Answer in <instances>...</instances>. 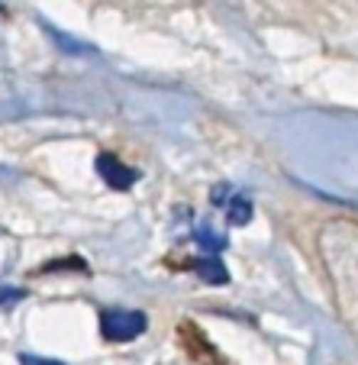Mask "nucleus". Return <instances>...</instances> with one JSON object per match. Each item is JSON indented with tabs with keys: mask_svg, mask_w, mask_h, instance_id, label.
<instances>
[{
	"mask_svg": "<svg viewBox=\"0 0 358 365\" xmlns=\"http://www.w3.org/2000/svg\"><path fill=\"white\" fill-rule=\"evenodd\" d=\"M23 301V288H14V284H4L0 282V310L14 307V304Z\"/></svg>",
	"mask_w": 358,
	"mask_h": 365,
	"instance_id": "5",
	"label": "nucleus"
},
{
	"mask_svg": "<svg viewBox=\"0 0 358 365\" xmlns=\"http://www.w3.org/2000/svg\"><path fill=\"white\" fill-rule=\"evenodd\" d=\"M97 172H100V178H104L107 185L120 187V191H126V187L136 181V172H132L130 165H123L117 155H100V159H97Z\"/></svg>",
	"mask_w": 358,
	"mask_h": 365,
	"instance_id": "3",
	"label": "nucleus"
},
{
	"mask_svg": "<svg viewBox=\"0 0 358 365\" xmlns=\"http://www.w3.org/2000/svg\"><path fill=\"white\" fill-rule=\"evenodd\" d=\"M194 269H197V275L204 278V282H214V284L216 282H226V269H223L216 259H200Z\"/></svg>",
	"mask_w": 358,
	"mask_h": 365,
	"instance_id": "4",
	"label": "nucleus"
},
{
	"mask_svg": "<svg viewBox=\"0 0 358 365\" xmlns=\"http://www.w3.org/2000/svg\"><path fill=\"white\" fill-rule=\"evenodd\" d=\"M214 204L226 207V214H229V220H233V223H248V220H252V200H248L246 194L229 191L226 185L214 187Z\"/></svg>",
	"mask_w": 358,
	"mask_h": 365,
	"instance_id": "2",
	"label": "nucleus"
},
{
	"mask_svg": "<svg viewBox=\"0 0 358 365\" xmlns=\"http://www.w3.org/2000/svg\"><path fill=\"white\" fill-rule=\"evenodd\" d=\"M142 330H145V314H139V310L113 307V310L100 314V333H104V339H110V343H130V339H136Z\"/></svg>",
	"mask_w": 358,
	"mask_h": 365,
	"instance_id": "1",
	"label": "nucleus"
},
{
	"mask_svg": "<svg viewBox=\"0 0 358 365\" xmlns=\"http://www.w3.org/2000/svg\"><path fill=\"white\" fill-rule=\"evenodd\" d=\"M20 365H62L56 359H42V356H20Z\"/></svg>",
	"mask_w": 358,
	"mask_h": 365,
	"instance_id": "6",
	"label": "nucleus"
}]
</instances>
